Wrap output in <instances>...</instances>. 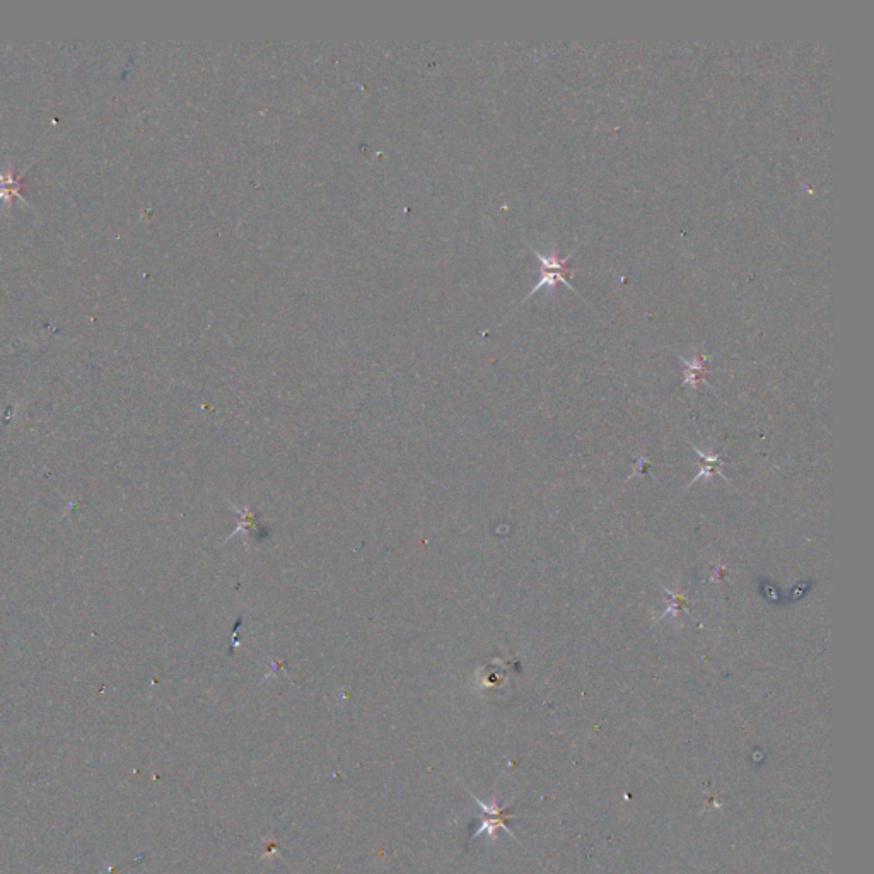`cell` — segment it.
Returning a JSON list of instances; mask_svg holds the SVG:
<instances>
[{
  "label": "cell",
  "mask_w": 874,
  "mask_h": 874,
  "mask_svg": "<svg viewBox=\"0 0 874 874\" xmlns=\"http://www.w3.org/2000/svg\"><path fill=\"white\" fill-rule=\"evenodd\" d=\"M473 798H475V796H473ZM475 799H477V803L480 804V808H482L483 813H485V815H488L487 818L483 816V820H482V826H480V828H478V832L475 833V837H478V835H482L483 832H485V830H487V835H490V837H494V835H495V833H494V832H495V828H499V826H505V825H504L505 818L502 816V810H500L499 806H497L495 803H494V804H485V803H482V801H480L478 798H475Z\"/></svg>",
  "instance_id": "cell-2"
},
{
  "label": "cell",
  "mask_w": 874,
  "mask_h": 874,
  "mask_svg": "<svg viewBox=\"0 0 874 874\" xmlns=\"http://www.w3.org/2000/svg\"><path fill=\"white\" fill-rule=\"evenodd\" d=\"M528 246H530V250L533 251L536 257H538L540 263H542V279H540L538 284H536L535 287L531 289V292L528 294V297L533 296V294H536L538 291H542V289H548V291H553V289H555V285L559 284V282L565 284L567 289H570V291H572L574 294H577V291H575V289H574V285L570 284L569 280H567V277L570 275V267H569L570 258L574 257V253H575V250H577V246H575V248L570 251V253L567 255L565 258H560L559 255H557V250L555 248H553L548 255H543V253H540L538 250H535L531 245H528ZM528 297H526V299H528Z\"/></svg>",
  "instance_id": "cell-1"
}]
</instances>
